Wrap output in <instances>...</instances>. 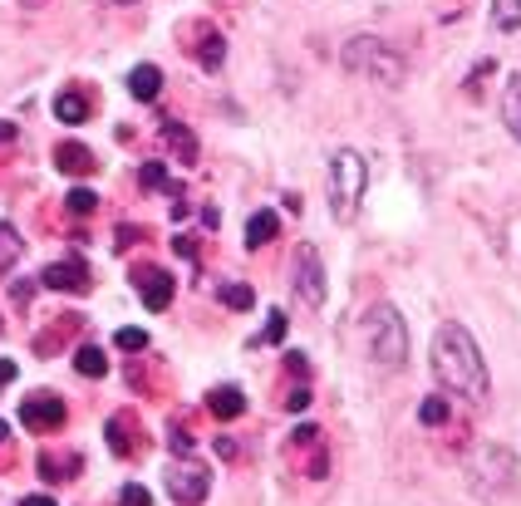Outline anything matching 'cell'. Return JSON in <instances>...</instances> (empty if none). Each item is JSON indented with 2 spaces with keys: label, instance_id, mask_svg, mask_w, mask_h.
I'll return each instance as SVG.
<instances>
[{
  "label": "cell",
  "instance_id": "1",
  "mask_svg": "<svg viewBox=\"0 0 521 506\" xmlns=\"http://www.w3.org/2000/svg\"><path fill=\"white\" fill-rule=\"evenodd\" d=\"M433 374H438L443 389L463 394L467 403H487V389H492V384H487L482 349H477V339L467 335L458 320L438 325V335H433Z\"/></svg>",
  "mask_w": 521,
  "mask_h": 506
},
{
  "label": "cell",
  "instance_id": "2",
  "mask_svg": "<svg viewBox=\"0 0 521 506\" xmlns=\"http://www.w3.org/2000/svg\"><path fill=\"white\" fill-rule=\"evenodd\" d=\"M340 64H345L349 74H364V79L389 84V89L404 84V55H394V50H389L384 40H374V35H354L345 50H340Z\"/></svg>",
  "mask_w": 521,
  "mask_h": 506
},
{
  "label": "cell",
  "instance_id": "3",
  "mask_svg": "<svg viewBox=\"0 0 521 506\" xmlns=\"http://www.w3.org/2000/svg\"><path fill=\"white\" fill-rule=\"evenodd\" d=\"M364 339L379 369H404L408 364V325L394 305H374L364 320Z\"/></svg>",
  "mask_w": 521,
  "mask_h": 506
},
{
  "label": "cell",
  "instance_id": "4",
  "mask_svg": "<svg viewBox=\"0 0 521 506\" xmlns=\"http://www.w3.org/2000/svg\"><path fill=\"white\" fill-rule=\"evenodd\" d=\"M364 187H369L364 158H359L354 148H340V153L330 158V212H335V222H349V217L359 212Z\"/></svg>",
  "mask_w": 521,
  "mask_h": 506
},
{
  "label": "cell",
  "instance_id": "5",
  "mask_svg": "<svg viewBox=\"0 0 521 506\" xmlns=\"http://www.w3.org/2000/svg\"><path fill=\"white\" fill-rule=\"evenodd\" d=\"M467 482L482 497H497V492H507L517 482V457L502 448V443H482V448L472 452V462H467Z\"/></svg>",
  "mask_w": 521,
  "mask_h": 506
},
{
  "label": "cell",
  "instance_id": "6",
  "mask_svg": "<svg viewBox=\"0 0 521 506\" xmlns=\"http://www.w3.org/2000/svg\"><path fill=\"white\" fill-rule=\"evenodd\" d=\"M207 492H212L207 467H197V462H173V467H168V497H173L177 506H202Z\"/></svg>",
  "mask_w": 521,
  "mask_h": 506
},
{
  "label": "cell",
  "instance_id": "7",
  "mask_svg": "<svg viewBox=\"0 0 521 506\" xmlns=\"http://www.w3.org/2000/svg\"><path fill=\"white\" fill-rule=\"evenodd\" d=\"M295 295H300L310 310L325 305V266H320V251H315V246H300V251H295Z\"/></svg>",
  "mask_w": 521,
  "mask_h": 506
},
{
  "label": "cell",
  "instance_id": "8",
  "mask_svg": "<svg viewBox=\"0 0 521 506\" xmlns=\"http://www.w3.org/2000/svg\"><path fill=\"white\" fill-rule=\"evenodd\" d=\"M20 423H25V428H35V433H55L59 423H64V398L30 394L25 403H20Z\"/></svg>",
  "mask_w": 521,
  "mask_h": 506
},
{
  "label": "cell",
  "instance_id": "9",
  "mask_svg": "<svg viewBox=\"0 0 521 506\" xmlns=\"http://www.w3.org/2000/svg\"><path fill=\"white\" fill-rule=\"evenodd\" d=\"M133 285H138V295H143L148 310H168V305H173L177 285L163 266H138V271H133Z\"/></svg>",
  "mask_w": 521,
  "mask_h": 506
},
{
  "label": "cell",
  "instance_id": "10",
  "mask_svg": "<svg viewBox=\"0 0 521 506\" xmlns=\"http://www.w3.org/2000/svg\"><path fill=\"white\" fill-rule=\"evenodd\" d=\"M40 281L50 285V290H74V295H84L89 290V266L79 261V256H69V261H55V266H45V276Z\"/></svg>",
  "mask_w": 521,
  "mask_h": 506
},
{
  "label": "cell",
  "instance_id": "11",
  "mask_svg": "<svg viewBox=\"0 0 521 506\" xmlns=\"http://www.w3.org/2000/svg\"><path fill=\"white\" fill-rule=\"evenodd\" d=\"M128 94L143 99V104H153V99L163 94V69H158V64H138V69L128 74Z\"/></svg>",
  "mask_w": 521,
  "mask_h": 506
},
{
  "label": "cell",
  "instance_id": "12",
  "mask_svg": "<svg viewBox=\"0 0 521 506\" xmlns=\"http://www.w3.org/2000/svg\"><path fill=\"white\" fill-rule=\"evenodd\" d=\"M197 59H202V69H222V59H227V40L212 25H197Z\"/></svg>",
  "mask_w": 521,
  "mask_h": 506
},
{
  "label": "cell",
  "instance_id": "13",
  "mask_svg": "<svg viewBox=\"0 0 521 506\" xmlns=\"http://www.w3.org/2000/svg\"><path fill=\"white\" fill-rule=\"evenodd\" d=\"M276 236H281V217H276V212H256V217L246 222V246H251V251L271 246Z\"/></svg>",
  "mask_w": 521,
  "mask_h": 506
},
{
  "label": "cell",
  "instance_id": "14",
  "mask_svg": "<svg viewBox=\"0 0 521 506\" xmlns=\"http://www.w3.org/2000/svg\"><path fill=\"white\" fill-rule=\"evenodd\" d=\"M207 408L227 423V418H241V413H246V398H241L236 384H222V389H212V394H207Z\"/></svg>",
  "mask_w": 521,
  "mask_h": 506
},
{
  "label": "cell",
  "instance_id": "15",
  "mask_svg": "<svg viewBox=\"0 0 521 506\" xmlns=\"http://www.w3.org/2000/svg\"><path fill=\"white\" fill-rule=\"evenodd\" d=\"M55 163H59V172H74V177H84V172H94V153H89L84 143H59V148H55Z\"/></svg>",
  "mask_w": 521,
  "mask_h": 506
},
{
  "label": "cell",
  "instance_id": "16",
  "mask_svg": "<svg viewBox=\"0 0 521 506\" xmlns=\"http://www.w3.org/2000/svg\"><path fill=\"white\" fill-rule=\"evenodd\" d=\"M502 123H507V133L521 143V74H512L507 89H502Z\"/></svg>",
  "mask_w": 521,
  "mask_h": 506
},
{
  "label": "cell",
  "instance_id": "17",
  "mask_svg": "<svg viewBox=\"0 0 521 506\" xmlns=\"http://www.w3.org/2000/svg\"><path fill=\"white\" fill-rule=\"evenodd\" d=\"M55 118L59 123H74V128L89 123V99H84L79 89H64V94L55 99Z\"/></svg>",
  "mask_w": 521,
  "mask_h": 506
},
{
  "label": "cell",
  "instance_id": "18",
  "mask_svg": "<svg viewBox=\"0 0 521 506\" xmlns=\"http://www.w3.org/2000/svg\"><path fill=\"white\" fill-rule=\"evenodd\" d=\"M74 369H79L84 379H104V374H109V359H104L99 344H84V349L74 354Z\"/></svg>",
  "mask_w": 521,
  "mask_h": 506
},
{
  "label": "cell",
  "instance_id": "19",
  "mask_svg": "<svg viewBox=\"0 0 521 506\" xmlns=\"http://www.w3.org/2000/svg\"><path fill=\"white\" fill-rule=\"evenodd\" d=\"M163 138H168V148H173L182 163H192V158H197V138H192L182 123H163Z\"/></svg>",
  "mask_w": 521,
  "mask_h": 506
},
{
  "label": "cell",
  "instance_id": "20",
  "mask_svg": "<svg viewBox=\"0 0 521 506\" xmlns=\"http://www.w3.org/2000/svg\"><path fill=\"white\" fill-rule=\"evenodd\" d=\"M20 251H25V241H20V231H15V226H10V222H0V276H5V271H10L15 261H20Z\"/></svg>",
  "mask_w": 521,
  "mask_h": 506
},
{
  "label": "cell",
  "instance_id": "21",
  "mask_svg": "<svg viewBox=\"0 0 521 506\" xmlns=\"http://www.w3.org/2000/svg\"><path fill=\"white\" fill-rule=\"evenodd\" d=\"M492 25L507 30V35L521 30V0H497V5H492Z\"/></svg>",
  "mask_w": 521,
  "mask_h": 506
},
{
  "label": "cell",
  "instance_id": "22",
  "mask_svg": "<svg viewBox=\"0 0 521 506\" xmlns=\"http://www.w3.org/2000/svg\"><path fill=\"white\" fill-rule=\"evenodd\" d=\"M128 428H133V418H128V413L109 418V448H114L118 457H128V452H133V443H128Z\"/></svg>",
  "mask_w": 521,
  "mask_h": 506
},
{
  "label": "cell",
  "instance_id": "23",
  "mask_svg": "<svg viewBox=\"0 0 521 506\" xmlns=\"http://www.w3.org/2000/svg\"><path fill=\"white\" fill-rule=\"evenodd\" d=\"M64 207H69V212H74V217H89V212H94V207H99V197H94V192H89V187H74V192H69V197H64Z\"/></svg>",
  "mask_w": 521,
  "mask_h": 506
},
{
  "label": "cell",
  "instance_id": "24",
  "mask_svg": "<svg viewBox=\"0 0 521 506\" xmlns=\"http://www.w3.org/2000/svg\"><path fill=\"white\" fill-rule=\"evenodd\" d=\"M418 418H423L428 428H443V423H448V403H443V398H423Z\"/></svg>",
  "mask_w": 521,
  "mask_h": 506
},
{
  "label": "cell",
  "instance_id": "25",
  "mask_svg": "<svg viewBox=\"0 0 521 506\" xmlns=\"http://www.w3.org/2000/svg\"><path fill=\"white\" fill-rule=\"evenodd\" d=\"M222 305H232V310H251L256 295H251V285H222Z\"/></svg>",
  "mask_w": 521,
  "mask_h": 506
},
{
  "label": "cell",
  "instance_id": "26",
  "mask_svg": "<svg viewBox=\"0 0 521 506\" xmlns=\"http://www.w3.org/2000/svg\"><path fill=\"white\" fill-rule=\"evenodd\" d=\"M118 506H153V492L138 487V482H128V487L118 492Z\"/></svg>",
  "mask_w": 521,
  "mask_h": 506
},
{
  "label": "cell",
  "instance_id": "27",
  "mask_svg": "<svg viewBox=\"0 0 521 506\" xmlns=\"http://www.w3.org/2000/svg\"><path fill=\"white\" fill-rule=\"evenodd\" d=\"M138 177H143V187H168V192L177 197V187L168 182V172H163V163H148V168L138 172Z\"/></svg>",
  "mask_w": 521,
  "mask_h": 506
},
{
  "label": "cell",
  "instance_id": "28",
  "mask_svg": "<svg viewBox=\"0 0 521 506\" xmlns=\"http://www.w3.org/2000/svg\"><path fill=\"white\" fill-rule=\"evenodd\" d=\"M114 344L118 349H148V330H133V325H128V330L114 335Z\"/></svg>",
  "mask_w": 521,
  "mask_h": 506
},
{
  "label": "cell",
  "instance_id": "29",
  "mask_svg": "<svg viewBox=\"0 0 521 506\" xmlns=\"http://www.w3.org/2000/svg\"><path fill=\"white\" fill-rule=\"evenodd\" d=\"M281 335H286V315H281V310H271V320H266V330H261V339H266V344H276Z\"/></svg>",
  "mask_w": 521,
  "mask_h": 506
},
{
  "label": "cell",
  "instance_id": "30",
  "mask_svg": "<svg viewBox=\"0 0 521 506\" xmlns=\"http://www.w3.org/2000/svg\"><path fill=\"white\" fill-rule=\"evenodd\" d=\"M305 403H310V389H295V394L286 398V408H295V413H300V408H305Z\"/></svg>",
  "mask_w": 521,
  "mask_h": 506
},
{
  "label": "cell",
  "instance_id": "31",
  "mask_svg": "<svg viewBox=\"0 0 521 506\" xmlns=\"http://www.w3.org/2000/svg\"><path fill=\"white\" fill-rule=\"evenodd\" d=\"M173 448H177V452H192V438H187L182 428H173Z\"/></svg>",
  "mask_w": 521,
  "mask_h": 506
},
{
  "label": "cell",
  "instance_id": "32",
  "mask_svg": "<svg viewBox=\"0 0 521 506\" xmlns=\"http://www.w3.org/2000/svg\"><path fill=\"white\" fill-rule=\"evenodd\" d=\"M10 379H15V364H10V359H0V389H5Z\"/></svg>",
  "mask_w": 521,
  "mask_h": 506
},
{
  "label": "cell",
  "instance_id": "33",
  "mask_svg": "<svg viewBox=\"0 0 521 506\" xmlns=\"http://www.w3.org/2000/svg\"><path fill=\"white\" fill-rule=\"evenodd\" d=\"M0 143H15V123H0Z\"/></svg>",
  "mask_w": 521,
  "mask_h": 506
},
{
  "label": "cell",
  "instance_id": "34",
  "mask_svg": "<svg viewBox=\"0 0 521 506\" xmlns=\"http://www.w3.org/2000/svg\"><path fill=\"white\" fill-rule=\"evenodd\" d=\"M25 506H55L50 497H25Z\"/></svg>",
  "mask_w": 521,
  "mask_h": 506
},
{
  "label": "cell",
  "instance_id": "35",
  "mask_svg": "<svg viewBox=\"0 0 521 506\" xmlns=\"http://www.w3.org/2000/svg\"><path fill=\"white\" fill-rule=\"evenodd\" d=\"M5 443H10V428H5V423H0V452H5Z\"/></svg>",
  "mask_w": 521,
  "mask_h": 506
}]
</instances>
